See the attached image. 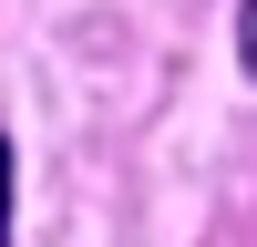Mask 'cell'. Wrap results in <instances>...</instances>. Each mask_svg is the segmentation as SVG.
Listing matches in <instances>:
<instances>
[{
    "label": "cell",
    "instance_id": "6da1fadb",
    "mask_svg": "<svg viewBox=\"0 0 257 247\" xmlns=\"http://www.w3.org/2000/svg\"><path fill=\"white\" fill-rule=\"evenodd\" d=\"M237 52H247V82H257V0H247V21H237Z\"/></svg>",
    "mask_w": 257,
    "mask_h": 247
},
{
    "label": "cell",
    "instance_id": "7a4b0ae2",
    "mask_svg": "<svg viewBox=\"0 0 257 247\" xmlns=\"http://www.w3.org/2000/svg\"><path fill=\"white\" fill-rule=\"evenodd\" d=\"M0 247H11V144H0Z\"/></svg>",
    "mask_w": 257,
    "mask_h": 247
}]
</instances>
